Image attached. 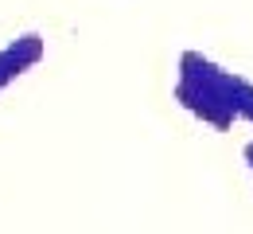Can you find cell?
<instances>
[{"instance_id":"277c9868","label":"cell","mask_w":253,"mask_h":234,"mask_svg":"<svg viewBox=\"0 0 253 234\" xmlns=\"http://www.w3.org/2000/svg\"><path fill=\"white\" fill-rule=\"evenodd\" d=\"M246 164H250V172H253V140L246 144Z\"/></svg>"},{"instance_id":"7a4b0ae2","label":"cell","mask_w":253,"mask_h":234,"mask_svg":"<svg viewBox=\"0 0 253 234\" xmlns=\"http://www.w3.org/2000/svg\"><path fill=\"white\" fill-rule=\"evenodd\" d=\"M43 55H47V43H43L39 32H24L8 47H0V90L8 82H16L20 74H28L35 63H43Z\"/></svg>"},{"instance_id":"6da1fadb","label":"cell","mask_w":253,"mask_h":234,"mask_svg":"<svg viewBox=\"0 0 253 234\" xmlns=\"http://www.w3.org/2000/svg\"><path fill=\"white\" fill-rule=\"evenodd\" d=\"M175 98L183 101V109H191L195 117H203L214 129H230L238 117L234 113V74L199 51H183V59H179Z\"/></svg>"},{"instance_id":"3957f363","label":"cell","mask_w":253,"mask_h":234,"mask_svg":"<svg viewBox=\"0 0 253 234\" xmlns=\"http://www.w3.org/2000/svg\"><path fill=\"white\" fill-rule=\"evenodd\" d=\"M234 113L253 125V86L246 78H238V74H234Z\"/></svg>"}]
</instances>
